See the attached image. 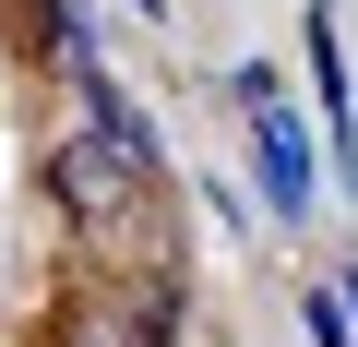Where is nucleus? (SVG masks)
Instances as JSON below:
<instances>
[{
  "instance_id": "nucleus-1",
  "label": "nucleus",
  "mask_w": 358,
  "mask_h": 347,
  "mask_svg": "<svg viewBox=\"0 0 358 347\" xmlns=\"http://www.w3.org/2000/svg\"><path fill=\"white\" fill-rule=\"evenodd\" d=\"M48 192H60L84 228H108V216H131V204L155 192V168H143V144H131V120H120V108H96L84 132H60V156H48Z\"/></svg>"
},
{
  "instance_id": "nucleus-2",
  "label": "nucleus",
  "mask_w": 358,
  "mask_h": 347,
  "mask_svg": "<svg viewBox=\"0 0 358 347\" xmlns=\"http://www.w3.org/2000/svg\"><path fill=\"white\" fill-rule=\"evenodd\" d=\"M167 323H179V275L155 264L143 287H108V299H72V311H60V347H167Z\"/></svg>"
}]
</instances>
